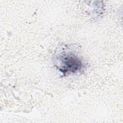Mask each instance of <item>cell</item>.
<instances>
[{"label":"cell","mask_w":123,"mask_h":123,"mask_svg":"<svg viewBox=\"0 0 123 123\" xmlns=\"http://www.w3.org/2000/svg\"><path fill=\"white\" fill-rule=\"evenodd\" d=\"M57 60L58 68L64 74L75 73L83 66L81 59L74 53H62L58 56Z\"/></svg>","instance_id":"1"}]
</instances>
